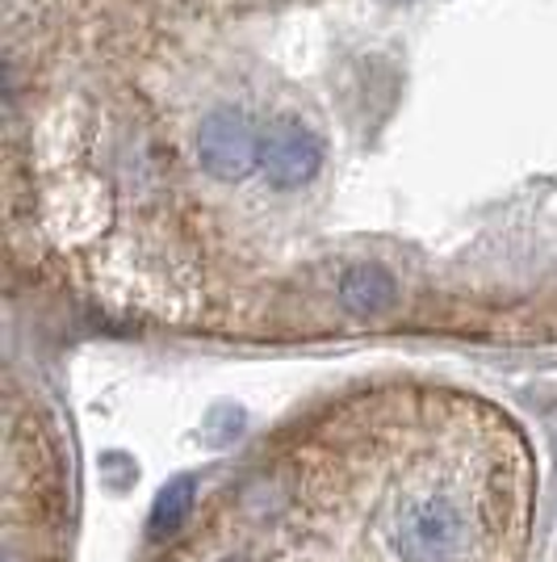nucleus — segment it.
Returning <instances> with one entry per match:
<instances>
[{
	"label": "nucleus",
	"mask_w": 557,
	"mask_h": 562,
	"mask_svg": "<svg viewBox=\"0 0 557 562\" xmlns=\"http://www.w3.org/2000/svg\"><path fill=\"white\" fill-rule=\"evenodd\" d=\"M340 299L356 315H386L398 303V281L382 265H352L340 281Z\"/></svg>",
	"instance_id": "nucleus-4"
},
{
	"label": "nucleus",
	"mask_w": 557,
	"mask_h": 562,
	"mask_svg": "<svg viewBox=\"0 0 557 562\" xmlns=\"http://www.w3.org/2000/svg\"><path fill=\"white\" fill-rule=\"evenodd\" d=\"M197 160L214 181H243L260 165V139L252 135L248 117L235 110H214L202 117Z\"/></svg>",
	"instance_id": "nucleus-3"
},
{
	"label": "nucleus",
	"mask_w": 557,
	"mask_h": 562,
	"mask_svg": "<svg viewBox=\"0 0 557 562\" xmlns=\"http://www.w3.org/2000/svg\"><path fill=\"white\" fill-rule=\"evenodd\" d=\"M193 504H197V479L193 474L168 479L160 487V495H156V504H151V516H147L151 541H168L172 533H181V525L189 520Z\"/></svg>",
	"instance_id": "nucleus-5"
},
{
	"label": "nucleus",
	"mask_w": 557,
	"mask_h": 562,
	"mask_svg": "<svg viewBox=\"0 0 557 562\" xmlns=\"http://www.w3.org/2000/svg\"><path fill=\"white\" fill-rule=\"evenodd\" d=\"M323 168V139L298 117H281L260 135V172L273 189H303Z\"/></svg>",
	"instance_id": "nucleus-1"
},
{
	"label": "nucleus",
	"mask_w": 557,
	"mask_h": 562,
	"mask_svg": "<svg viewBox=\"0 0 557 562\" xmlns=\"http://www.w3.org/2000/svg\"><path fill=\"white\" fill-rule=\"evenodd\" d=\"M462 550V513L444 499H416L398 520V554L402 562H453Z\"/></svg>",
	"instance_id": "nucleus-2"
},
{
	"label": "nucleus",
	"mask_w": 557,
	"mask_h": 562,
	"mask_svg": "<svg viewBox=\"0 0 557 562\" xmlns=\"http://www.w3.org/2000/svg\"><path fill=\"white\" fill-rule=\"evenodd\" d=\"M223 562H243V559H223Z\"/></svg>",
	"instance_id": "nucleus-6"
}]
</instances>
